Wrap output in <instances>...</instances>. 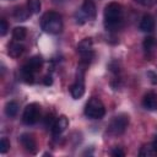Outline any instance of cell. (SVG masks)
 Returning <instances> with one entry per match:
<instances>
[{"label": "cell", "instance_id": "6da1fadb", "mask_svg": "<svg viewBox=\"0 0 157 157\" xmlns=\"http://www.w3.org/2000/svg\"><path fill=\"white\" fill-rule=\"evenodd\" d=\"M104 27L107 31H117L123 22V7L118 2H109L104 7Z\"/></svg>", "mask_w": 157, "mask_h": 157}, {"label": "cell", "instance_id": "7a4b0ae2", "mask_svg": "<svg viewBox=\"0 0 157 157\" xmlns=\"http://www.w3.org/2000/svg\"><path fill=\"white\" fill-rule=\"evenodd\" d=\"M42 29L50 34H58L63 29V18L55 11H48L40 20Z\"/></svg>", "mask_w": 157, "mask_h": 157}, {"label": "cell", "instance_id": "3957f363", "mask_svg": "<svg viewBox=\"0 0 157 157\" xmlns=\"http://www.w3.org/2000/svg\"><path fill=\"white\" fill-rule=\"evenodd\" d=\"M105 114V108L102 101L97 97H92L86 107H85V115L90 119H101Z\"/></svg>", "mask_w": 157, "mask_h": 157}, {"label": "cell", "instance_id": "277c9868", "mask_svg": "<svg viewBox=\"0 0 157 157\" xmlns=\"http://www.w3.org/2000/svg\"><path fill=\"white\" fill-rule=\"evenodd\" d=\"M129 125V115L126 114H119L117 117L113 118V120L110 121V125H109V132L114 136L117 135H121L126 128Z\"/></svg>", "mask_w": 157, "mask_h": 157}, {"label": "cell", "instance_id": "5b68a950", "mask_svg": "<svg viewBox=\"0 0 157 157\" xmlns=\"http://www.w3.org/2000/svg\"><path fill=\"white\" fill-rule=\"evenodd\" d=\"M39 113H40V107L38 103H29L26 105L23 114H22V120L27 125H32L38 121L39 119Z\"/></svg>", "mask_w": 157, "mask_h": 157}, {"label": "cell", "instance_id": "8992f818", "mask_svg": "<svg viewBox=\"0 0 157 157\" xmlns=\"http://www.w3.org/2000/svg\"><path fill=\"white\" fill-rule=\"evenodd\" d=\"M42 65H43V59H42V56H39V55H34V56H32L31 59H28L27 63H26L21 69L25 70V71L36 74V72H38V71L40 70Z\"/></svg>", "mask_w": 157, "mask_h": 157}, {"label": "cell", "instance_id": "52a82bcc", "mask_svg": "<svg viewBox=\"0 0 157 157\" xmlns=\"http://www.w3.org/2000/svg\"><path fill=\"white\" fill-rule=\"evenodd\" d=\"M20 142L21 145L25 147L26 151H28L29 153H36L37 152V142L34 140V137L31 135V134H22L20 136Z\"/></svg>", "mask_w": 157, "mask_h": 157}, {"label": "cell", "instance_id": "ba28073f", "mask_svg": "<svg viewBox=\"0 0 157 157\" xmlns=\"http://www.w3.org/2000/svg\"><path fill=\"white\" fill-rule=\"evenodd\" d=\"M69 126V120L65 115H60L59 118H56L52 125V132L54 136H58L60 134H63L66 128Z\"/></svg>", "mask_w": 157, "mask_h": 157}, {"label": "cell", "instance_id": "9c48e42d", "mask_svg": "<svg viewBox=\"0 0 157 157\" xmlns=\"http://www.w3.org/2000/svg\"><path fill=\"white\" fill-rule=\"evenodd\" d=\"M81 11L82 13L86 16L87 20H93L96 17V13H97V9H96V5L93 1L91 0H85L83 4H82V7H81Z\"/></svg>", "mask_w": 157, "mask_h": 157}, {"label": "cell", "instance_id": "30bf717a", "mask_svg": "<svg viewBox=\"0 0 157 157\" xmlns=\"http://www.w3.org/2000/svg\"><path fill=\"white\" fill-rule=\"evenodd\" d=\"M142 105L148 110H157V93L148 92L142 99Z\"/></svg>", "mask_w": 157, "mask_h": 157}, {"label": "cell", "instance_id": "8fae6325", "mask_svg": "<svg viewBox=\"0 0 157 157\" xmlns=\"http://www.w3.org/2000/svg\"><path fill=\"white\" fill-rule=\"evenodd\" d=\"M139 28L142 32H151V31H153V28H155V18L150 13L144 15L142 18H141V22L139 25Z\"/></svg>", "mask_w": 157, "mask_h": 157}, {"label": "cell", "instance_id": "7c38bea8", "mask_svg": "<svg viewBox=\"0 0 157 157\" xmlns=\"http://www.w3.org/2000/svg\"><path fill=\"white\" fill-rule=\"evenodd\" d=\"M139 155L141 157H153V156H157V146L152 142V144H147V145H144L140 151H139Z\"/></svg>", "mask_w": 157, "mask_h": 157}, {"label": "cell", "instance_id": "4fadbf2b", "mask_svg": "<svg viewBox=\"0 0 157 157\" xmlns=\"http://www.w3.org/2000/svg\"><path fill=\"white\" fill-rule=\"evenodd\" d=\"M31 13H32V12L29 11L28 7L18 6V7H16L15 11H13V17H15L16 21H26V20L29 17Z\"/></svg>", "mask_w": 157, "mask_h": 157}, {"label": "cell", "instance_id": "5bb4252c", "mask_svg": "<svg viewBox=\"0 0 157 157\" xmlns=\"http://www.w3.org/2000/svg\"><path fill=\"white\" fill-rule=\"evenodd\" d=\"M23 49H25V47H23L22 44L13 42V43H10V44H9L7 54H9L11 58H15V59H16V58H18V56L23 53Z\"/></svg>", "mask_w": 157, "mask_h": 157}, {"label": "cell", "instance_id": "9a60e30c", "mask_svg": "<svg viewBox=\"0 0 157 157\" xmlns=\"http://www.w3.org/2000/svg\"><path fill=\"white\" fill-rule=\"evenodd\" d=\"M18 108H20V105H18V103L16 101H10V102H7L5 104V114L9 118H13V117L17 115Z\"/></svg>", "mask_w": 157, "mask_h": 157}, {"label": "cell", "instance_id": "2e32d148", "mask_svg": "<svg viewBox=\"0 0 157 157\" xmlns=\"http://www.w3.org/2000/svg\"><path fill=\"white\" fill-rule=\"evenodd\" d=\"M92 45H93V40L92 38H83L78 44H77V52L81 53H86L92 50Z\"/></svg>", "mask_w": 157, "mask_h": 157}, {"label": "cell", "instance_id": "e0dca14e", "mask_svg": "<svg viewBox=\"0 0 157 157\" xmlns=\"http://www.w3.org/2000/svg\"><path fill=\"white\" fill-rule=\"evenodd\" d=\"M26 36H27V29L25 27H22V26L15 27L12 29V37H13L15 40H18V42L20 40H23L26 38Z\"/></svg>", "mask_w": 157, "mask_h": 157}, {"label": "cell", "instance_id": "ac0fdd59", "mask_svg": "<svg viewBox=\"0 0 157 157\" xmlns=\"http://www.w3.org/2000/svg\"><path fill=\"white\" fill-rule=\"evenodd\" d=\"M27 7L32 13H38L42 7L40 0H27Z\"/></svg>", "mask_w": 157, "mask_h": 157}, {"label": "cell", "instance_id": "d6986e66", "mask_svg": "<svg viewBox=\"0 0 157 157\" xmlns=\"http://www.w3.org/2000/svg\"><path fill=\"white\" fill-rule=\"evenodd\" d=\"M155 45H156V40H155L153 37H146L145 38V40H144V49L146 52H148V53L152 52Z\"/></svg>", "mask_w": 157, "mask_h": 157}, {"label": "cell", "instance_id": "ffe728a7", "mask_svg": "<svg viewBox=\"0 0 157 157\" xmlns=\"http://www.w3.org/2000/svg\"><path fill=\"white\" fill-rule=\"evenodd\" d=\"M21 77L27 83H33V81H34V74L28 72V71H25L22 69H21Z\"/></svg>", "mask_w": 157, "mask_h": 157}, {"label": "cell", "instance_id": "44dd1931", "mask_svg": "<svg viewBox=\"0 0 157 157\" xmlns=\"http://www.w3.org/2000/svg\"><path fill=\"white\" fill-rule=\"evenodd\" d=\"M10 148V141L6 137H2L0 141V152L1 153H6Z\"/></svg>", "mask_w": 157, "mask_h": 157}, {"label": "cell", "instance_id": "7402d4cb", "mask_svg": "<svg viewBox=\"0 0 157 157\" xmlns=\"http://www.w3.org/2000/svg\"><path fill=\"white\" fill-rule=\"evenodd\" d=\"M134 1L142 6H146V7H151L157 2V0H134Z\"/></svg>", "mask_w": 157, "mask_h": 157}, {"label": "cell", "instance_id": "603a6c76", "mask_svg": "<svg viewBox=\"0 0 157 157\" xmlns=\"http://www.w3.org/2000/svg\"><path fill=\"white\" fill-rule=\"evenodd\" d=\"M7 29H9V25H7V22H6V20H1L0 21V34L1 36H5L6 33H7Z\"/></svg>", "mask_w": 157, "mask_h": 157}, {"label": "cell", "instance_id": "cb8c5ba5", "mask_svg": "<svg viewBox=\"0 0 157 157\" xmlns=\"http://www.w3.org/2000/svg\"><path fill=\"white\" fill-rule=\"evenodd\" d=\"M110 155H112L113 157H124V156H125L124 151H123V150H120V148H118V147L113 148V150L110 151Z\"/></svg>", "mask_w": 157, "mask_h": 157}, {"label": "cell", "instance_id": "d4e9b609", "mask_svg": "<svg viewBox=\"0 0 157 157\" xmlns=\"http://www.w3.org/2000/svg\"><path fill=\"white\" fill-rule=\"evenodd\" d=\"M147 77H150L151 83L157 85V74H156V72H153V71H147Z\"/></svg>", "mask_w": 157, "mask_h": 157}, {"label": "cell", "instance_id": "484cf974", "mask_svg": "<svg viewBox=\"0 0 157 157\" xmlns=\"http://www.w3.org/2000/svg\"><path fill=\"white\" fill-rule=\"evenodd\" d=\"M52 83H53L52 76H50V75H47V76L44 77V85H45V86H50Z\"/></svg>", "mask_w": 157, "mask_h": 157}, {"label": "cell", "instance_id": "4316f807", "mask_svg": "<svg viewBox=\"0 0 157 157\" xmlns=\"http://www.w3.org/2000/svg\"><path fill=\"white\" fill-rule=\"evenodd\" d=\"M153 144H155V145H156V146H157V136H156V140H155V141H153Z\"/></svg>", "mask_w": 157, "mask_h": 157}]
</instances>
